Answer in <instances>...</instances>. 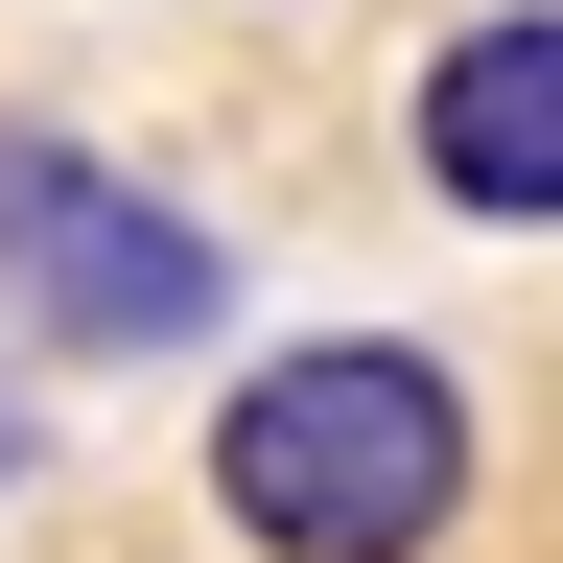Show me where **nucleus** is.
Masks as SVG:
<instances>
[{"instance_id":"obj_2","label":"nucleus","mask_w":563,"mask_h":563,"mask_svg":"<svg viewBox=\"0 0 563 563\" xmlns=\"http://www.w3.org/2000/svg\"><path fill=\"white\" fill-rule=\"evenodd\" d=\"M0 329L24 352H188V329H235V235L165 211L141 165H95V141L0 118Z\"/></svg>"},{"instance_id":"obj_3","label":"nucleus","mask_w":563,"mask_h":563,"mask_svg":"<svg viewBox=\"0 0 563 563\" xmlns=\"http://www.w3.org/2000/svg\"><path fill=\"white\" fill-rule=\"evenodd\" d=\"M422 188H446L470 235H540L563 211V24L540 0L446 24V70H422Z\"/></svg>"},{"instance_id":"obj_1","label":"nucleus","mask_w":563,"mask_h":563,"mask_svg":"<svg viewBox=\"0 0 563 563\" xmlns=\"http://www.w3.org/2000/svg\"><path fill=\"white\" fill-rule=\"evenodd\" d=\"M211 517L258 563H422L470 517V376L399 329H306L211 399Z\"/></svg>"},{"instance_id":"obj_4","label":"nucleus","mask_w":563,"mask_h":563,"mask_svg":"<svg viewBox=\"0 0 563 563\" xmlns=\"http://www.w3.org/2000/svg\"><path fill=\"white\" fill-rule=\"evenodd\" d=\"M0 493H24V376H0Z\"/></svg>"}]
</instances>
